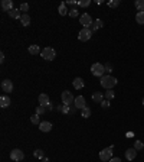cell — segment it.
<instances>
[{"label":"cell","mask_w":144,"mask_h":162,"mask_svg":"<svg viewBox=\"0 0 144 162\" xmlns=\"http://www.w3.org/2000/svg\"><path fill=\"white\" fill-rule=\"evenodd\" d=\"M100 82H101V87H104L107 90H111L117 84V78H114L112 75H104V77H101Z\"/></svg>","instance_id":"cell-1"},{"label":"cell","mask_w":144,"mask_h":162,"mask_svg":"<svg viewBox=\"0 0 144 162\" xmlns=\"http://www.w3.org/2000/svg\"><path fill=\"white\" fill-rule=\"evenodd\" d=\"M91 73H92V75H95V77H104V73H105V65H102L101 62H95V64H92V67H91Z\"/></svg>","instance_id":"cell-2"},{"label":"cell","mask_w":144,"mask_h":162,"mask_svg":"<svg viewBox=\"0 0 144 162\" xmlns=\"http://www.w3.org/2000/svg\"><path fill=\"white\" fill-rule=\"evenodd\" d=\"M40 57H42L43 59H46V61H52V59H55V57H56V51H55L53 48H51V46H46V48H43V51L40 52Z\"/></svg>","instance_id":"cell-3"},{"label":"cell","mask_w":144,"mask_h":162,"mask_svg":"<svg viewBox=\"0 0 144 162\" xmlns=\"http://www.w3.org/2000/svg\"><path fill=\"white\" fill-rule=\"evenodd\" d=\"M112 152H114V146H108L105 149H102L100 152V159L102 162H109L112 159Z\"/></svg>","instance_id":"cell-4"},{"label":"cell","mask_w":144,"mask_h":162,"mask_svg":"<svg viewBox=\"0 0 144 162\" xmlns=\"http://www.w3.org/2000/svg\"><path fill=\"white\" fill-rule=\"evenodd\" d=\"M91 36H92V31L88 29V28H82V29L78 32V39L81 40V42H87V40H89L91 39Z\"/></svg>","instance_id":"cell-5"},{"label":"cell","mask_w":144,"mask_h":162,"mask_svg":"<svg viewBox=\"0 0 144 162\" xmlns=\"http://www.w3.org/2000/svg\"><path fill=\"white\" fill-rule=\"evenodd\" d=\"M79 23H81L84 28L91 29V26H92L94 20H92V17H91L88 13H84V15H81V16H79Z\"/></svg>","instance_id":"cell-6"},{"label":"cell","mask_w":144,"mask_h":162,"mask_svg":"<svg viewBox=\"0 0 144 162\" xmlns=\"http://www.w3.org/2000/svg\"><path fill=\"white\" fill-rule=\"evenodd\" d=\"M61 98H62V103H64V104H66V106H71L72 103L75 101V97L72 96V93H69L68 90L62 93V96H61Z\"/></svg>","instance_id":"cell-7"},{"label":"cell","mask_w":144,"mask_h":162,"mask_svg":"<svg viewBox=\"0 0 144 162\" xmlns=\"http://www.w3.org/2000/svg\"><path fill=\"white\" fill-rule=\"evenodd\" d=\"M23 158H25V154H23V151H20V149H13V151L10 152V159H12V161L20 162Z\"/></svg>","instance_id":"cell-8"},{"label":"cell","mask_w":144,"mask_h":162,"mask_svg":"<svg viewBox=\"0 0 144 162\" xmlns=\"http://www.w3.org/2000/svg\"><path fill=\"white\" fill-rule=\"evenodd\" d=\"M1 90H3L4 93H12V91H13V81L3 80L1 81Z\"/></svg>","instance_id":"cell-9"},{"label":"cell","mask_w":144,"mask_h":162,"mask_svg":"<svg viewBox=\"0 0 144 162\" xmlns=\"http://www.w3.org/2000/svg\"><path fill=\"white\" fill-rule=\"evenodd\" d=\"M1 9L9 13L12 9H15V7H13V1H12V0H1Z\"/></svg>","instance_id":"cell-10"},{"label":"cell","mask_w":144,"mask_h":162,"mask_svg":"<svg viewBox=\"0 0 144 162\" xmlns=\"http://www.w3.org/2000/svg\"><path fill=\"white\" fill-rule=\"evenodd\" d=\"M49 103H51V100H49V96H48V94H45V93H42V94L39 96V106H43V107H46Z\"/></svg>","instance_id":"cell-11"},{"label":"cell","mask_w":144,"mask_h":162,"mask_svg":"<svg viewBox=\"0 0 144 162\" xmlns=\"http://www.w3.org/2000/svg\"><path fill=\"white\" fill-rule=\"evenodd\" d=\"M73 103H75V107H76V109H79V110H82L84 107H87V106H85V98H84L82 96H78V97L75 98V101H73Z\"/></svg>","instance_id":"cell-12"},{"label":"cell","mask_w":144,"mask_h":162,"mask_svg":"<svg viewBox=\"0 0 144 162\" xmlns=\"http://www.w3.org/2000/svg\"><path fill=\"white\" fill-rule=\"evenodd\" d=\"M136 156H137L136 148H130V149L125 151V158H127V161H133V159H136Z\"/></svg>","instance_id":"cell-13"},{"label":"cell","mask_w":144,"mask_h":162,"mask_svg":"<svg viewBox=\"0 0 144 162\" xmlns=\"http://www.w3.org/2000/svg\"><path fill=\"white\" fill-rule=\"evenodd\" d=\"M76 110H78V109L75 107V104H73V106H72V104L71 106H66V104L62 106V113H65V115H73Z\"/></svg>","instance_id":"cell-14"},{"label":"cell","mask_w":144,"mask_h":162,"mask_svg":"<svg viewBox=\"0 0 144 162\" xmlns=\"http://www.w3.org/2000/svg\"><path fill=\"white\" fill-rule=\"evenodd\" d=\"M39 129H40V132H51V129H52V123H51V122H40Z\"/></svg>","instance_id":"cell-15"},{"label":"cell","mask_w":144,"mask_h":162,"mask_svg":"<svg viewBox=\"0 0 144 162\" xmlns=\"http://www.w3.org/2000/svg\"><path fill=\"white\" fill-rule=\"evenodd\" d=\"M58 12H59V15H61V16H65L66 13H69L66 1H64V3H61V4H59V7H58Z\"/></svg>","instance_id":"cell-16"},{"label":"cell","mask_w":144,"mask_h":162,"mask_svg":"<svg viewBox=\"0 0 144 162\" xmlns=\"http://www.w3.org/2000/svg\"><path fill=\"white\" fill-rule=\"evenodd\" d=\"M92 100H94L95 103H102V101H104V93H101V91L94 93V94H92Z\"/></svg>","instance_id":"cell-17"},{"label":"cell","mask_w":144,"mask_h":162,"mask_svg":"<svg viewBox=\"0 0 144 162\" xmlns=\"http://www.w3.org/2000/svg\"><path fill=\"white\" fill-rule=\"evenodd\" d=\"M9 16H10L12 19H20V17H22L20 9H12V10L9 12Z\"/></svg>","instance_id":"cell-18"},{"label":"cell","mask_w":144,"mask_h":162,"mask_svg":"<svg viewBox=\"0 0 144 162\" xmlns=\"http://www.w3.org/2000/svg\"><path fill=\"white\" fill-rule=\"evenodd\" d=\"M20 23H22V26H29V23H30V16H29L28 13H23L22 17H20Z\"/></svg>","instance_id":"cell-19"},{"label":"cell","mask_w":144,"mask_h":162,"mask_svg":"<svg viewBox=\"0 0 144 162\" xmlns=\"http://www.w3.org/2000/svg\"><path fill=\"white\" fill-rule=\"evenodd\" d=\"M0 106L4 109V107H7V106H10V98H9V96H1L0 97Z\"/></svg>","instance_id":"cell-20"},{"label":"cell","mask_w":144,"mask_h":162,"mask_svg":"<svg viewBox=\"0 0 144 162\" xmlns=\"http://www.w3.org/2000/svg\"><path fill=\"white\" fill-rule=\"evenodd\" d=\"M28 51H29V54H32V55H39V54L42 52L37 45H30V46L28 48Z\"/></svg>","instance_id":"cell-21"},{"label":"cell","mask_w":144,"mask_h":162,"mask_svg":"<svg viewBox=\"0 0 144 162\" xmlns=\"http://www.w3.org/2000/svg\"><path fill=\"white\" fill-rule=\"evenodd\" d=\"M72 84H73V87H75L76 90H81V88H84V80H82V78H79V77H78V78H75Z\"/></svg>","instance_id":"cell-22"},{"label":"cell","mask_w":144,"mask_h":162,"mask_svg":"<svg viewBox=\"0 0 144 162\" xmlns=\"http://www.w3.org/2000/svg\"><path fill=\"white\" fill-rule=\"evenodd\" d=\"M102 20L101 19H98V20H94V23H92V26H91V31H97V29H100V28H102Z\"/></svg>","instance_id":"cell-23"},{"label":"cell","mask_w":144,"mask_h":162,"mask_svg":"<svg viewBox=\"0 0 144 162\" xmlns=\"http://www.w3.org/2000/svg\"><path fill=\"white\" fill-rule=\"evenodd\" d=\"M136 20H137V23L144 25V12H137V15H136Z\"/></svg>","instance_id":"cell-24"},{"label":"cell","mask_w":144,"mask_h":162,"mask_svg":"<svg viewBox=\"0 0 144 162\" xmlns=\"http://www.w3.org/2000/svg\"><path fill=\"white\" fill-rule=\"evenodd\" d=\"M81 116H82L84 119H88V117L91 116V110H89V107H84V109L81 110Z\"/></svg>","instance_id":"cell-25"},{"label":"cell","mask_w":144,"mask_h":162,"mask_svg":"<svg viewBox=\"0 0 144 162\" xmlns=\"http://www.w3.org/2000/svg\"><path fill=\"white\" fill-rule=\"evenodd\" d=\"M33 156L37 158V159H43V158H45V152H43L42 149H36L35 152H33Z\"/></svg>","instance_id":"cell-26"},{"label":"cell","mask_w":144,"mask_h":162,"mask_svg":"<svg viewBox=\"0 0 144 162\" xmlns=\"http://www.w3.org/2000/svg\"><path fill=\"white\" fill-rule=\"evenodd\" d=\"M136 7L138 12H144V0H136Z\"/></svg>","instance_id":"cell-27"},{"label":"cell","mask_w":144,"mask_h":162,"mask_svg":"<svg viewBox=\"0 0 144 162\" xmlns=\"http://www.w3.org/2000/svg\"><path fill=\"white\" fill-rule=\"evenodd\" d=\"M104 97H105L107 100H112V98H114V91H112V90H107V91L104 93Z\"/></svg>","instance_id":"cell-28"},{"label":"cell","mask_w":144,"mask_h":162,"mask_svg":"<svg viewBox=\"0 0 144 162\" xmlns=\"http://www.w3.org/2000/svg\"><path fill=\"white\" fill-rule=\"evenodd\" d=\"M134 148H136V151H141L144 148V143L141 140H136V142H134Z\"/></svg>","instance_id":"cell-29"},{"label":"cell","mask_w":144,"mask_h":162,"mask_svg":"<svg viewBox=\"0 0 144 162\" xmlns=\"http://www.w3.org/2000/svg\"><path fill=\"white\" fill-rule=\"evenodd\" d=\"M30 122L33 123V124H40V119H39V115H33V116H30Z\"/></svg>","instance_id":"cell-30"},{"label":"cell","mask_w":144,"mask_h":162,"mask_svg":"<svg viewBox=\"0 0 144 162\" xmlns=\"http://www.w3.org/2000/svg\"><path fill=\"white\" fill-rule=\"evenodd\" d=\"M108 6L112 7V9H114V7H118V6H120V0H109V1H108Z\"/></svg>","instance_id":"cell-31"},{"label":"cell","mask_w":144,"mask_h":162,"mask_svg":"<svg viewBox=\"0 0 144 162\" xmlns=\"http://www.w3.org/2000/svg\"><path fill=\"white\" fill-rule=\"evenodd\" d=\"M46 112V107H43V106H37V109H36V115H43Z\"/></svg>","instance_id":"cell-32"},{"label":"cell","mask_w":144,"mask_h":162,"mask_svg":"<svg viewBox=\"0 0 144 162\" xmlns=\"http://www.w3.org/2000/svg\"><path fill=\"white\" fill-rule=\"evenodd\" d=\"M89 0H82V1H78V6L79 7H87V6H89Z\"/></svg>","instance_id":"cell-33"},{"label":"cell","mask_w":144,"mask_h":162,"mask_svg":"<svg viewBox=\"0 0 144 162\" xmlns=\"http://www.w3.org/2000/svg\"><path fill=\"white\" fill-rule=\"evenodd\" d=\"M20 10H22V12H28V10H29V4H28V3H22V4H20Z\"/></svg>","instance_id":"cell-34"},{"label":"cell","mask_w":144,"mask_h":162,"mask_svg":"<svg viewBox=\"0 0 144 162\" xmlns=\"http://www.w3.org/2000/svg\"><path fill=\"white\" fill-rule=\"evenodd\" d=\"M68 15H69L71 17H76V16H78V10H76V9H71Z\"/></svg>","instance_id":"cell-35"},{"label":"cell","mask_w":144,"mask_h":162,"mask_svg":"<svg viewBox=\"0 0 144 162\" xmlns=\"http://www.w3.org/2000/svg\"><path fill=\"white\" fill-rule=\"evenodd\" d=\"M101 106H102V109H108V107H109V100H104V101L101 103Z\"/></svg>","instance_id":"cell-36"},{"label":"cell","mask_w":144,"mask_h":162,"mask_svg":"<svg viewBox=\"0 0 144 162\" xmlns=\"http://www.w3.org/2000/svg\"><path fill=\"white\" fill-rule=\"evenodd\" d=\"M105 71H108V73H111V71H112V67H111L109 64H107V65H105Z\"/></svg>","instance_id":"cell-37"},{"label":"cell","mask_w":144,"mask_h":162,"mask_svg":"<svg viewBox=\"0 0 144 162\" xmlns=\"http://www.w3.org/2000/svg\"><path fill=\"white\" fill-rule=\"evenodd\" d=\"M0 62H4V54L3 52L0 54Z\"/></svg>","instance_id":"cell-38"},{"label":"cell","mask_w":144,"mask_h":162,"mask_svg":"<svg viewBox=\"0 0 144 162\" xmlns=\"http://www.w3.org/2000/svg\"><path fill=\"white\" fill-rule=\"evenodd\" d=\"M53 109V106H52V103H49L48 106H46V110H52Z\"/></svg>","instance_id":"cell-39"},{"label":"cell","mask_w":144,"mask_h":162,"mask_svg":"<svg viewBox=\"0 0 144 162\" xmlns=\"http://www.w3.org/2000/svg\"><path fill=\"white\" fill-rule=\"evenodd\" d=\"M109 162H121V159H120V158H112Z\"/></svg>","instance_id":"cell-40"},{"label":"cell","mask_w":144,"mask_h":162,"mask_svg":"<svg viewBox=\"0 0 144 162\" xmlns=\"http://www.w3.org/2000/svg\"><path fill=\"white\" fill-rule=\"evenodd\" d=\"M42 161H43V162H49V159H48V158H43Z\"/></svg>","instance_id":"cell-41"},{"label":"cell","mask_w":144,"mask_h":162,"mask_svg":"<svg viewBox=\"0 0 144 162\" xmlns=\"http://www.w3.org/2000/svg\"><path fill=\"white\" fill-rule=\"evenodd\" d=\"M143 106H144V98H143Z\"/></svg>","instance_id":"cell-42"}]
</instances>
